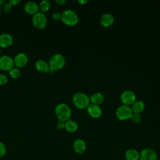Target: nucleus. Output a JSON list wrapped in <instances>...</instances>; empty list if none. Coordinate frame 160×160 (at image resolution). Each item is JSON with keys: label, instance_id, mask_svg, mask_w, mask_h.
<instances>
[{"label": "nucleus", "instance_id": "obj_31", "mask_svg": "<svg viewBox=\"0 0 160 160\" xmlns=\"http://www.w3.org/2000/svg\"><path fill=\"white\" fill-rule=\"evenodd\" d=\"M78 2H79V3H80L81 4H84L86 3V2H88V1H84V0H79V1H78Z\"/></svg>", "mask_w": 160, "mask_h": 160}, {"label": "nucleus", "instance_id": "obj_24", "mask_svg": "<svg viewBox=\"0 0 160 160\" xmlns=\"http://www.w3.org/2000/svg\"><path fill=\"white\" fill-rule=\"evenodd\" d=\"M12 4L8 1L7 2H5L3 5H2V11L3 12H6V13H8L9 12L11 11L12 10Z\"/></svg>", "mask_w": 160, "mask_h": 160}, {"label": "nucleus", "instance_id": "obj_34", "mask_svg": "<svg viewBox=\"0 0 160 160\" xmlns=\"http://www.w3.org/2000/svg\"><path fill=\"white\" fill-rule=\"evenodd\" d=\"M0 53H1V48H0Z\"/></svg>", "mask_w": 160, "mask_h": 160}, {"label": "nucleus", "instance_id": "obj_18", "mask_svg": "<svg viewBox=\"0 0 160 160\" xmlns=\"http://www.w3.org/2000/svg\"><path fill=\"white\" fill-rule=\"evenodd\" d=\"M89 99H90V102H91L92 104H96V105H99L103 102L104 98L102 93L95 92L89 97Z\"/></svg>", "mask_w": 160, "mask_h": 160}, {"label": "nucleus", "instance_id": "obj_4", "mask_svg": "<svg viewBox=\"0 0 160 160\" xmlns=\"http://www.w3.org/2000/svg\"><path fill=\"white\" fill-rule=\"evenodd\" d=\"M65 58L61 54H55L52 55L49 61V66L51 69L54 71L61 69L65 65Z\"/></svg>", "mask_w": 160, "mask_h": 160}, {"label": "nucleus", "instance_id": "obj_15", "mask_svg": "<svg viewBox=\"0 0 160 160\" xmlns=\"http://www.w3.org/2000/svg\"><path fill=\"white\" fill-rule=\"evenodd\" d=\"M114 19L113 16L109 13L103 14L100 17V23L104 27H109L111 26L114 22Z\"/></svg>", "mask_w": 160, "mask_h": 160}, {"label": "nucleus", "instance_id": "obj_23", "mask_svg": "<svg viewBox=\"0 0 160 160\" xmlns=\"http://www.w3.org/2000/svg\"><path fill=\"white\" fill-rule=\"evenodd\" d=\"M132 122L134 123H139L141 121V116L140 114H137V113H133L132 114L131 118H129Z\"/></svg>", "mask_w": 160, "mask_h": 160}, {"label": "nucleus", "instance_id": "obj_17", "mask_svg": "<svg viewBox=\"0 0 160 160\" xmlns=\"http://www.w3.org/2000/svg\"><path fill=\"white\" fill-rule=\"evenodd\" d=\"M126 160H139V152L136 149H128L124 154Z\"/></svg>", "mask_w": 160, "mask_h": 160}, {"label": "nucleus", "instance_id": "obj_12", "mask_svg": "<svg viewBox=\"0 0 160 160\" xmlns=\"http://www.w3.org/2000/svg\"><path fill=\"white\" fill-rule=\"evenodd\" d=\"M87 111L88 114L93 118H98L102 114V109L99 105L90 104L88 107Z\"/></svg>", "mask_w": 160, "mask_h": 160}, {"label": "nucleus", "instance_id": "obj_25", "mask_svg": "<svg viewBox=\"0 0 160 160\" xmlns=\"http://www.w3.org/2000/svg\"><path fill=\"white\" fill-rule=\"evenodd\" d=\"M6 153V148L5 144L0 141V158L3 157Z\"/></svg>", "mask_w": 160, "mask_h": 160}, {"label": "nucleus", "instance_id": "obj_2", "mask_svg": "<svg viewBox=\"0 0 160 160\" xmlns=\"http://www.w3.org/2000/svg\"><path fill=\"white\" fill-rule=\"evenodd\" d=\"M72 102L74 106L79 109H84L89 105L90 99L84 93L78 92L73 95Z\"/></svg>", "mask_w": 160, "mask_h": 160}, {"label": "nucleus", "instance_id": "obj_3", "mask_svg": "<svg viewBox=\"0 0 160 160\" xmlns=\"http://www.w3.org/2000/svg\"><path fill=\"white\" fill-rule=\"evenodd\" d=\"M61 21L68 26H74L78 22V14L72 10L66 9L61 14Z\"/></svg>", "mask_w": 160, "mask_h": 160}, {"label": "nucleus", "instance_id": "obj_21", "mask_svg": "<svg viewBox=\"0 0 160 160\" xmlns=\"http://www.w3.org/2000/svg\"><path fill=\"white\" fill-rule=\"evenodd\" d=\"M51 7V3L50 1L48 0H43L40 2L39 8H40V10L42 12H47Z\"/></svg>", "mask_w": 160, "mask_h": 160}, {"label": "nucleus", "instance_id": "obj_33", "mask_svg": "<svg viewBox=\"0 0 160 160\" xmlns=\"http://www.w3.org/2000/svg\"><path fill=\"white\" fill-rule=\"evenodd\" d=\"M1 6H0V14H1Z\"/></svg>", "mask_w": 160, "mask_h": 160}, {"label": "nucleus", "instance_id": "obj_1", "mask_svg": "<svg viewBox=\"0 0 160 160\" xmlns=\"http://www.w3.org/2000/svg\"><path fill=\"white\" fill-rule=\"evenodd\" d=\"M55 114L59 121L64 122L69 119L71 115V110L69 106L64 103L58 104L55 108Z\"/></svg>", "mask_w": 160, "mask_h": 160}, {"label": "nucleus", "instance_id": "obj_16", "mask_svg": "<svg viewBox=\"0 0 160 160\" xmlns=\"http://www.w3.org/2000/svg\"><path fill=\"white\" fill-rule=\"evenodd\" d=\"M35 67L38 71L48 73L50 68L49 64L43 59H38L35 62Z\"/></svg>", "mask_w": 160, "mask_h": 160}, {"label": "nucleus", "instance_id": "obj_28", "mask_svg": "<svg viewBox=\"0 0 160 160\" xmlns=\"http://www.w3.org/2000/svg\"><path fill=\"white\" fill-rule=\"evenodd\" d=\"M52 18L54 20H59L61 19V13H59V12H54L52 14Z\"/></svg>", "mask_w": 160, "mask_h": 160}, {"label": "nucleus", "instance_id": "obj_26", "mask_svg": "<svg viewBox=\"0 0 160 160\" xmlns=\"http://www.w3.org/2000/svg\"><path fill=\"white\" fill-rule=\"evenodd\" d=\"M8 79L4 74H0V85H5L8 82Z\"/></svg>", "mask_w": 160, "mask_h": 160}, {"label": "nucleus", "instance_id": "obj_5", "mask_svg": "<svg viewBox=\"0 0 160 160\" xmlns=\"http://www.w3.org/2000/svg\"><path fill=\"white\" fill-rule=\"evenodd\" d=\"M32 23L37 29H43L47 24V18L45 14L41 11H38L32 17Z\"/></svg>", "mask_w": 160, "mask_h": 160}, {"label": "nucleus", "instance_id": "obj_13", "mask_svg": "<svg viewBox=\"0 0 160 160\" xmlns=\"http://www.w3.org/2000/svg\"><path fill=\"white\" fill-rule=\"evenodd\" d=\"M72 148L76 153L81 154L84 152L86 149V144L84 140L81 139H78L73 142Z\"/></svg>", "mask_w": 160, "mask_h": 160}, {"label": "nucleus", "instance_id": "obj_30", "mask_svg": "<svg viewBox=\"0 0 160 160\" xmlns=\"http://www.w3.org/2000/svg\"><path fill=\"white\" fill-rule=\"evenodd\" d=\"M56 2L59 5H64L66 2V0H56Z\"/></svg>", "mask_w": 160, "mask_h": 160}, {"label": "nucleus", "instance_id": "obj_8", "mask_svg": "<svg viewBox=\"0 0 160 160\" xmlns=\"http://www.w3.org/2000/svg\"><path fill=\"white\" fill-rule=\"evenodd\" d=\"M14 65V59L9 56L4 55L0 57V69L2 71H10Z\"/></svg>", "mask_w": 160, "mask_h": 160}, {"label": "nucleus", "instance_id": "obj_20", "mask_svg": "<svg viewBox=\"0 0 160 160\" xmlns=\"http://www.w3.org/2000/svg\"><path fill=\"white\" fill-rule=\"evenodd\" d=\"M78 124L71 119L68 120L67 121L65 122V128L64 129L69 132H71L73 133L74 132H76L78 130Z\"/></svg>", "mask_w": 160, "mask_h": 160}, {"label": "nucleus", "instance_id": "obj_19", "mask_svg": "<svg viewBox=\"0 0 160 160\" xmlns=\"http://www.w3.org/2000/svg\"><path fill=\"white\" fill-rule=\"evenodd\" d=\"M131 110L133 113L139 114L142 112L145 108L144 102L142 101H135V102L131 105Z\"/></svg>", "mask_w": 160, "mask_h": 160}, {"label": "nucleus", "instance_id": "obj_27", "mask_svg": "<svg viewBox=\"0 0 160 160\" xmlns=\"http://www.w3.org/2000/svg\"><path fill=\"white\" fill-rule=\"evenodd\" d=\"M56 128L59 130H62L65 128V122L62 121H59L56 124Z\"/></svg>", "mask_w": 160, "mask_h": 160}, {"label": "nucleus", "instance_id": "obj_22", "mask_svg": "<svg viewBox=\"0 0 160 160\" xmlns=\"http://www.w3.org/2000/svg\"><path fill=\"white\" fill-rule=\"evenodd\" d=\"M9 74L11 78H12V79H18L21 75V71L18 68H13L9 71Z\"/></svg>", "mask_w": 160, "mask_h": 160}, {"label": "nucleus", "instance_id": "obj_11", "mask_svg": "<svg viewBox=\"0 0 160 160\" xmlns=\"http://www.w3.org/2000/svg\"><path fill=\"white\" fill-rule=\"evenodd\" d=\"M13 43V38L8 33L0 34V48H6L11 46Z\"/></svg>", "mask_w": 160, "mask_h": 160}, {"label": "nucleus", "instance_id": "obj_9", "mask_svg": "<svg viewBox=\"0 0 160 160\" xmlns=\"http://www.w3.org/2000/svg\"><path fill=\"white\" fill-rule=\"evenodd\" d=\"M121 100L124 105H132L136 101V95L132 91L127 90L121 94Z\"/></svg>", "mask_w": 160, "mask_h": 160}, {"label": "nucleus", "instance_id": "obj_32", "mask_svg": "<svg viewBox=\"0 0 160 160\" xmlns=\"http://www.w3.org/2000/svg\"><path fill=\"white\" fill-rule=\"evenodd\" d=\"M5 2H6V1L4 0H0V6L3 5Z\"/></svg>", "mask_w": 160, "mask_h": 160}, {"label": "nucleus", "instance_id": "obj_10", "mask_svg": "<svg viewBox=\"0 0 160 160\" xmlns=\"http://www.w3.org/2000/svg\"><path fill=\"white\" fill-rule=\"evenodd\" d=\"M28 62V57L25 53L23 52L18 54L14 59V65L18 68H23L27 65Z\"/></svg>", "mask_w": 160, "mask_h": 160}, {"label": "nucleus", "instance_id": "obj_29", "mask_svg": "<svg viewBox=\"0 0 160 160\" xmlns=\"http://www.w3.org/2000/svg\"><path fill=\"white\" fill-rule=\"evenodd\" d=\"M9 2L12 4V6H16V5H18L21 2V1L20 0H9Z\"/></svg>", "mask_w": 160, "mask_h": 160}, {"label": "nucleus", "instance_id": "obj_6", "mask_svg": "<svg viewBox=\"0 0 160 160\" xmlns=\"http://www.w3.org/2000/svg\"><path fill=\"white\" fill-rule=\"evenodd\" d=\"M132 114L131 108L129 106L122 105L116 109V114L117 118L120 120H126L129 119Z\"/></svg>", "mask_w": 160, "mask_h": 160}, {"label": "nucleus", "instance_id": "obj_14", "mask_svg": "<svg viewBox=\"0 0 160 160\" xmlns=\"http://www.w3.org/2000/svg\"><path fill=\"white\" fill-rule=\"evenodd\" d=\"M24 9L26 13L30 15H34L38 12L39 6L35 2L29 1L25 4Z\"/></svg>", "mask_w": 160, "mask_h": 160}, {"label": "nucleus", "instance_id": "obj_7", "mask_svg": "<svg viewBox=\"0 0 160 160\" xmlns=\"http://www.w3.org/2000/svg\"><path fill=\"white\" fill-rule=\"evenodd\" d=\"M158 157L156 151L151 148H144L139 152V160H157Z\"/></svg>", "mask_w": 160, "mask_h": 160}]
</instances>
